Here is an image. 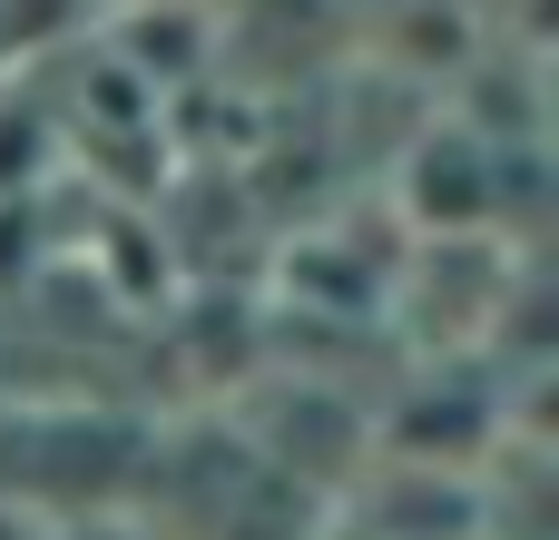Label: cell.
<instances>
[{"mask_svg": "<svg viewBox=\"0 0 559 540\" xmlns=\"http://www.w3.org/2000/svg\"><path fill=\"white\" fill-rule=\"evenodd\" d=\"M491 197H501V177H491V138H472V128H432V138L413 148L403 207H413L432 236L481 226V216H491Z\"/></svg>", "mask_w": 559, "mask_h": 540, "instance_id": "obj_1", "label": "cell"}]
</instances>
